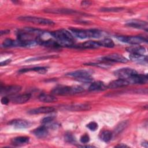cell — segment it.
<instances>
[{"label": "cell", "mask_w": 148, "mask_h": 148, "mask_svg": "<svg viewBox=\"0 0 148 148\" xmlns=\"http://www.w3.org/2000/svg\"><path fill=\"white\" fill-rule=\"evenodd\" d=\"M71 34L73 35V36L78 38L79 39H86V38H98L102 35V33L98 29H80L76 28H71Z\"/></svg>", "instance_id": "2"}, {"label": "cell", "mask_w": 148, "mask_h": 148, "mask_svg": "<svg viewBox=\"0 0 148 148\" xmlns=\"http://www.w3.org/2000/svg\"><path fill=\"white\" fill-rule=\"evenodd\" d=\"M80 141L81 143H85V144L88 143V142H89V141H90V136H89V135L88 134H83L80 137Z\"/></svg>", "instance_id": "35"}, {"label": "cell", "mask_w": 148, "mask_h": 148, "mask_svg": "<svg viewBox=\"0 0 148 148\" xmlns=\"http://www.w3.org/2000/svg\"><path fill=\"white\" fill-rule=\"evenodd\" d=\"M102 59L103 61L121 62V63H126L128 62V60L125 57L117 53H113V54H108L102 57Z\"/></svg>", "instance_id": "10"}, {"label": "cell", "mask_w": 148, "mask_h": 148, "mask_svg": "<svg viewBox=\"0 0 148 148\" xmlns=\"http://www.w3.org/2000/svg\"><path fill=\"white\" fill-rule=\"evenodd\" d=\"M10 32V31L9 29H5V30H2L1 31L0 34H1V35H2L3 34H9Z\"/></svg>", "instance_id": "40"}, {"label": "cell", "mask_w": 148, "mask_h": 148, "mask_svg": "<svg viewBox=\"0 0 148 148\" xmlns=\"http://www.w3.org/2000/svg\"><path fill=\"white\" fill-rule=\"evenodd\" d=\"M137 73L138 72L135 69L130 68H123L114 72V74L119 79H128Z\"/></svg>", "instance_id": "7"}, {"label": "cell", "mask_w": 148, "mask_h": 148, "mask_svg": "<svg viewBox=\"0 0 148 148\" xmlns=\"http://www.w3.org/2000/svg\"><path fill=\"white\" fill-rule=\"evenodd\" d=\"M38 99L40 101L43 102H46V103L54 102L57 101V98L54 95H50V94H46L44 93L40 94L38 97Z\"/></svg>", "instance_id": "23"}, {"label": "cell", "mask_w": 148, "mask_h": 148, "mask_svg": "<svg viewBox=\"0 0 148 148\" xmlns=\"http://www.w3.org/2000/svg\"><path fill=\"white\" fill-rule=\"evenodd\" d=\"M32 133L35 136L39 138H44L49 134L48 128L46 125H43L33 130Z\"/></svg>", "instance_id": "17"}, {"label": "cell", "mask_w": 148, "mask_h": 148, "mask_svg": "<svg viewBox=\"0 0 148 148\" xmlns=\"http://www.w3.org/2000/svg\"><path fill=\"white\" fill-rule=\"evenodd\" d=\"M127 51L130 53L138 54L143 55L146 53V49L143 46H131L126 49Z\"/></svg>", "instance_id": "25"}, {"label": "cell", "mask_w": 148, "mask_h": 148, "mask_svg": "<svg viewBox=\"0 0 148 148\" xmlns=\"http://www.w3.org/2000/svg\"><path fill=\"white\" fill-rule=\"evenodd\" d=\"M12 61L11 59H7L3 61H2L0 64V65L2 66H4V65H6L8 64H9L10 62Z\"/></svg>", "instance_id": "38"}, {"label": "cell", "mask_w": 148, "mask_h": 148, "mask_svg": "<svg viewBox=\"0 0 148 148\" xmlns=\"http://www.w3.org/2000/svg\"><path fill=\"white\" fill-rule=\"evenodd\" d=\"M45 12L57 14H75L78 13L77 11L70 9H46Z\"/></svg>", "instance_id": "20"}, {"label": "cell", "mask_w": 148, "mask_h": 148, "mask_svg": "<svg viewBox=\"0 0 148 148\" xmlns=\"http://www.w3.org/2000/svg\"><path fill=\"white\" fill-rule=\"evenodd\" d=\"M87 65H93V66H99L102 68H108V66H109V64H106V63H102V62H99V63H87L86 64Z\"/></svg>", "instance_id": "33"}, {"label": "cell", "mask_w": 148, "mask_h": 148, "mask_svg": "<svg viewBox=\"0 0 148 148\" xmlns=\"http://www.w3.org/2000/svg\"><path fill=\"white\" fill-rule=\"evenodd\" d=\"M127 125H128V122L127 121H121L119 124H117V125L116 126V128L114 129V133L119 134L123 130H124V128H125V127L127 126Z\"/></svg>", "instance_id": "30"}, {"label": "cell", "mask_w": 148, "mask_h": 148, "mask_svg": "<svg viewBox=\"0 0 148 148\" xmlns=\"http://www.w3.org/2000/svg\"><path fill=\"white\" fill-rule=\"evenodd\" d=\"M59 44L60 47H71L74 44V36L68 31L65 29H58L50 32Z\"/></svg>", "instance_id": "1"}, {"label": "cell", "mask_w": 148, "mask_h": 148, "mask_svg": "<svg viewBox=\"0 0 148 148\" xmlns=\"http://www.w3.org/2000/svg\"><path fill=\"white\" fill-rule=\"evenodd\" d=\"M80 146V147H94L93 146H90V145H86V146L83 145V146Z\"/></svg>", "instance_id": "42"}, {"label": "cell", "mask_w": 148, "mask_h": 148, "mask_svg": "<svg viewBox=\"0 0 148 148\" xmlns=\"http://www.w3.org/2000/svg\"><path fill=\"white\" fill-rule=\"evenodd\" d=\"M87 127L89 128L91 131H95L98 128V125L96 122L91 121L87 125Z\"/></svg>", "instance_id": "32"}, {"label": "cell", "mask_w": 148, "mask_h": 148, "mask_svg": "<svg viewBox=\"0 0 148 148\" xmlns=\"http://www.w3.org/2000/svg\"><path fill=\"white\" fill-rule=\"evenodd\" d=\"M55 108L51 106H41L29 110L28 113L31 114H39L44 113H49L54 112Z\"/></svg>", "instance_id": "15"}, {"label": "cell", "mask_w": 148, "mask_h": 148, "mask_svg": "<svg viewBox=\"0 0 148 148\" xmlns=\"http://www.w3.org/2000/svg\"><path fill=\"white\" fill-rule=\"evenodd\" d=\"M9 124L13 126L16 128H27L31 127V123L26 120L14 119L9 122Z\"/></svg>", "instance_id": "12"}, {"label": "cell", "mask_w": 148, "mask_h": 148, "mask_svg": "<svg viewBox=\"0 0 148 148\" xmlns=\"http://www.w3.org/2000/svg\"><path fill=\"white\" fill-rule=\"evenodd\" d=\"M21 90V87L18 85H12L4 87H1V94L5 95H13L20 92Z\"/></svg>", "instance_id": "8"}, {"label": "cell", "mask_w": 148, "mask_h": 148, "mask_svg": "<svg viewBox=\"0 0 148 148\" xmlns=\"http://www.w3.org/2000/svg\"><path fill=\"white\" fill-rule=\"evenodd\" d=\"M2 45L5 47H23V42L18 39L13 40L11 39H6L3 40Z\"/></svg>", "instance_id": "18"}, {"label": "cell", "mask_w": 148, "mask_h": 148, "mask_svg": "<svg viewBox=\"0 0 148 148\" xmlns=\"http://www.w3.org/2000/svg\"><path fill=\"white\" fill-rule=\"evenodd\" d=\"M54 116H47V117H46L43 118L41 120V123L43 124H49V123L52 122L54 120Z\"/></svg>", "instance_id": "34"}, {"label": "cell", "mask_w": 148, "mask_h": 148, "mask_svg": "<svg viewBox=\"0 0 148 148\" xmlns=\"http://www.w3.org/2000/svg\"><path fill=\"white\" fill-rule=\"evenodd\" d=\"M9 99L7 97H3L1 98V103L3 105H7L9 102Z\"/></svg>", "instance_id": "37"}, {"label": "cell", "mask_w": 148, "mask_h": 148, "mask_svg": "<svg viewBox=\"0 0 148 148\" xmlns=\"http://www.w3.org/2000/svg\"><path fill=\"white\" fill-rule=\"evenodd\" d=\"M29 141V138L25 136H17L12 139V143L16 146H21L27 144Z\"/></svg>", "instance_id": "19"}, {"label": "cell", "mask_w": 148, "mask_h": 148, "mask_svg": "<svg viewBox=\"0 0 148 148\" xmlns=\"http://www.w3.org/2000/svg\"><path fill=\"white\" fill-rule=\"evenodd\" d=\"M18 19L22 21L29 22L43 25H53L55 24L54 22L51 20L35 16H21L18 17Z\"/></svg>", "instance_id": "5"}, {"label": "cell", "mask_w": 148, "mask_h": 148, "mask_svg": "<svg viewBox=\"0 0 148 148\" xmlns=\"http://www.w3.org/2000/svg\"><path fill=\"white\" fill-rule=\"evenodd\" d=\"M125 25L134 28L145 30L146 31H147V23L142 20H132L127 21L125 23Z\"/></svg>", "instance_id": "9"}, {"label": "cell", "mask_w": 148, "mask_h": 148, "mask_svg": "<svg viewBox=\"0 0 148 148\" xmlns=\"http://www.w3.org/2000/svg\"><path fill=\"white\" fill-rule=\"evenodd\" d=\"M66 110L72 112H80L88 110L91 109V106L88 103H79L66 106L65 108Z\"/></svg>", "instance_id": "13"}, {"label": "cell", "mask_w": 148, "mask_h": 148, "mask_svg": "<svg viewBox=\"0 0 148 148\" xmlns=\"http://www.w3.org/2000/svg\"><path fill=\"white\" fill-rule=\"evenodd\" d=\"M47 67L46 66H36L34 68H24L20 69L18 72L20 73H24L27 72H30V71H35L40 73H45L47 71Z\"/></svg>", "instance_id": "24"}, {"label": "cell", "mask_w": 148, "mask_h": 148, "mask_svg": "<svg viewBox=\"0 0 148 148\" xmlns=\"http://www.w3.org/2000/svg\"><path fill=\"white\" fill-rule=\"evenodd\" d=\"M65 139L66 142L69 143H73L75 141L74 137L71 134H66L65 136Z\"/></svg>", "instance_id": "36"}, {"label": "cell", "mask_w": 148, "mask_h": 148, "mask_svg": "<svg viewBox=\"0 0 148 148\" xmlns=\"http://www.w3.org/2000/svg\"><path fill=\"white\" fill-rule=\"evenodd\" d=\"M129 84H145L147 82V76L146 75L136 74L129 79H127Z\"/></svg>", "instance_id": "11"}, {"label": "cell", "mask_w": 148, "mask_h": 148, "mask_svg": "<svg viewBox=\"0 0 148 148\" xmlns=\"http://www.w3.org/2000/svg\"><path fill=\"white\" fill-rule=\"evenodd\" d=\"M124 10L123 8L112 7V8H102L99 9L101 12H118Z\"/></svg>", "instance_id": "29"}, {"label": "cell", "mask_w": 148, "mask_h": 148, "mask_svg": "<svg viewBox=\"0 0 148 148\" xmlns=\"http://www.w3.org/2000/svg\"><path fill=\"white\" fill-rule=\"evenodd\" d=\"M112 132L109 130H105L103 131L99 135L100 139L105 142H109L111 139L112 138Z\"/></svg>", "instance_id": "27"}, {"label": "cell", "mask_w": 148, "mask_h": 148, "mask_svg": "<svg viewBox=\"0 0 148 148\" xmlns=\"http://www.w3.org/2000/svg\"><path fill=\"white\" fill-rule=\"evenodd\" d=\"M129 57L131 60L136 61L138 62H146L147 60L146 56L138 54L130 53Z\"/></svg>", "instance_id": "26"}, {"label": "cell", "mask_w": 148, "mask_h": 148, "mask_svg": "<svg viewBox=\"0 0 148 148\" xmlns=\"http://www.w3.org/2000/svg\"><path fill=\"white\" fill-rule=\"evenodd\" d=\"M66 76L74 77L77 81L84 83L91 82L92 80V78L91 77V73L84 69H80L69 72L66 74Z\"/></svg>", "instance_id": "4"}, {"label": "cell", "mask_w": 148, "mask_h": 148, "mask_svg": "<svg viewBox=\"0 0 148 148\" xmlns=\"http://www.w3.org/2000/svg\"><path fill=\"white\" fill-rule=\"evenodd\" d=\"M117 39L122 42L131 44V45H139L142 43L147 42V39L142 36H119L116 37Z\"/></svg>", "instance_id": "6"}, {"label": "cell", "mask_w": 148, "mask_h": 148, "mask_svg": "<svg viewBox=\"0 0 148 148\" xmlns=\"http://www.w3.org/2000/svg\"><path fill=\"white\" fill-rule=\"evenodd\" d=\"M57 56L55 55L53 56H39V57H35L31 58H29L28 60H27L26 62H31V61H39V60H46L48 58H56Z\"/></svg>", "instance_id": "31"}, {"label": "cell", "mask_w": 148, "mask_h": 148, "mask_svg": "<svg viewBox=\"0 0 148 148\" xmlns=\"http://www.w3.org/2000/svg\"><path fill=\"white\" fill-rule=\"evenodd\" d=\"M107 86L105 84L101 81L94 82L91 84L89 86L88 90L90 91H97V90H104L106 89Z\"/></svg>", "instance_id": "21"}, {"label": "cell", "mask_w": 148, "mask_h": 148, "mask_svg": "<svg viewBox=\"0 0 148 148\" xmlns=\"http://www.w3.org/2000/svg\"><path fill=\"white\" fill-rule=\"evenodd\" d=\"M116 147H128L127 145H124L123 143L121 144H120V145H118L117 146H116Z\"/></svg>", "instance_id": "41"}, {"label": "cell", "mask_w": 148, "mask_h": 148, "mask_svg": "<svg viewBox=\"0 0 148 148\" xmlns=\"http://www.w3.org/2000/svg\"><path fill=\"white\" fill-rule=\"evenodd\" d=\"M91 4V2L88 1H83L81 2L82 6H88Z\"/></svg>", "instance_id": "39"}, {"label": "cell", "mask_w": 148, "mask_h": 148, "mask_svg": "<svg viewBox=\"0 0 148 148\" xmlns=\"http://www.w3.org/2000/svg\"><path fill=\"white\" fill-rule=\"evenodd\" d=\"M31 95L29 93H25L23 94H19L12 97L10 99L11 101L13 103L16 104H22L27 102L31 98Z\"/></svg>", "instance_id": "14"}, {"label": "cell", "mask_w": 148, "mask_h": 148, "mask_svg": "<svg viewBox=\"0 0 148 148\" xmlns=\"http://www.w3.org/2000/svg\"><path fill=\"white\" fill-rule=\"evenodd\" d=\"M79 47L84 49H97L101 47L98 41L89 40L86 41L78 46Z\"/></svg>", "instance_id": "22"}, {"label": "cell", "mask_w": 148, "mask_h": 148, "mask_svg": "<svg viewBox=\"0 0 148 148\" xmlns=\"http://www.w3.org/2000/svg\"><path fill=\"white\" fill-rule=\"evenodd\" d=\"M129 83L127 79H118L112 81L107 86L109 88H117L120 87H123L129 85Z\"/></svg>", "instance_id": "16"}, {"label": "cell", "mask_w": 148, "mask_h": 148, "mask_svg": "<svg viewBox=\"0 0 148 148\" xmlns=\"http://www.w3.org/2000/svg\"><path fill=\"white\" fill-rule=\"evenodd\" d=\"M99 43L101 46L105 47L108 48H112L114 46V42L109 38H105L101 40H99Z\"/></svg>", "instance_id": "28"}, {"label": "cell", "mask_w": 148, "mask_h": 148, "mask_svg": "<svg viewBox=\"0 0 148 148\" xmlns=\"http://www.w3.org/2000/svg\"><path fill=\"white\" fill-rule=\"evenodd\" d=\"M84 91V88L80 86H59L56 87L51 90V93L55 95H72L80 93Z\"/></svg>", "instance_id": "3"}]
</instances>
